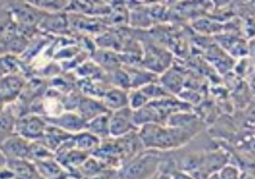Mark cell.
Masks as SVG:
<instances>
[{
	"mask_svg": "<svg viewBox=\"0 0 255 179\" xmlns=\"http://www.w3.org/2000/svg\"><path fill=\"white\" fill-rule=\"evenodd\" d=\"M144 147L157 151H171L178 150L191 142L196 136L190 130L174 127L170 124L152 123L147 124L138 129Z\"/></svg>",
	"mask_w": 255,
	"mask_h": 179,
	"instance_id": "cell-1",
	"label": "cell"
},
{
	"mask_svg": "<svg viewBox=\"0 0 255 179\" xmlns=\"http://www.w3.org/2000/svg\"><path fill=\"white\" fill-rule=\"evenodd\" d=\"M157 150H143L118 170L122 178H151L159 172L162 156Z\"/></svg>",
	"mask_w": 255,
	"mask_h": 179,
	"instance_id": "cell-2",
	"label": "cell"
},
{
	"mask_svg": "<svg viewBox=\"0 0 255 179\" xmlns=\"http://www.w3.org/2000/svg\"><path fill=\"white\" fill-rule=\"evenodd\" d=\"M48 123L47 118H43L39 114H27L21 116L17 121L16 133L21 134L22 137L27 138L28 141H40L45 134Z\"/></svg>",
	"mask_w": 255,
	"mask_h": 179,
	"instance_id": "cell-3",
	"label": "cell"
},
{
	"mask_svg": "<svg viewBox=\"0 0 255 179\" xmlns=\"http://www.w3.org/2000/svg\"><path fill=\"white\" fill-rule=\"evenodd\" d=\"M138 130L134 124L133 110L129 106L110 112V137H122Z\"/></svg>",
	"mask_w": 255,
	"mask_h": 179,
	"instance_id": "cell-4",
	"label": "cell"
},
{
	"mask_svg": "<svg viewBox=\"0 0 255 179\" xmlns=\"http://www.w3.org/2000/svg\"><path fill=\"white\" fill-rule=\"evenodd\" d=\"M25 87V77L18 72L3 75L1 77V102H3V106L16 102Z\"/></svg>",
	"mask_w": 255,
	"mask_h": 179,
	"instance_id": "cell-5",
	"label": "cell"
},
{
	"mask_svg": "<svg viewBox=\"0 0 255 179\" xmlns=\"http://www.w3.org/2000/svg\"><path fill=\"white\" fill-rule=\"evenodd\" d=\"M31 141L18 133H13L1 141V156L6 159H28Z\"/></svg>",
	"mask_w": 255,
	"mask_h": 179,
	"instance_id": "cell-6",
	"label": "cell"
},
{
	"mask_svg": "<svg viewBox=\"0 0 255 179\" xmlns=\"http://www.w3.org/2000/svg\"><path fill=\"white\" fill-rule=\"evenodd\" d=\"M47 120L52 125H56V127L61 128L62 130L71 134L79 133L81 130L87 129V120L78 111H75V110L63 111L58 116L47 118Z\"/></svg>",
	"mask_w": 255,
	"mask_h": 179,
	"instance_id": "cell-7",
	"label": "cell"
},
{
	"mask_svg": "<svg viewBox=\"0 0 255 179\" xmlns=\"http://www.w3.org/2000/svg\"><path fill=\"white\" fill-rule=\"evenodd\" d=\"M1 167H6L8 169L12 170L16 178H40L36 164L30 159H6L1 156Z\"/></svg>",
	"mask_w": 255,
	"mask_h": 179,
	"instance_id": "cell-8",
	"label": "cell"
},
{
	"mask_svg": "<svg viewBox=\"0 0 255 179\" xmlns=\"http://www.w3.org/2000/svg\"><path fill=\"white\" fill-rule=\"evenodd\" d=\"M217 40L224 52H227L232 58H244L249 54L248 43L244 39H240L237 35L226 32L224 35H217Z\"/></svg>",
	"mask_w": 255,
	"mask_h": 179,
	"instance_id": "cell-9",
	"label": "cell"
},
{
	"mask_svg": "<svg viewBox=\"0 0 255 179\" xmlns=\"http://www.w3.org/2000/svg\"><path fill=\"white\" fill-rule=\"evenodd\" d=\"M75 111H78L87 121L91 120L97 115L110 112L102 99L89 98V97H80L78 101V105L75 107Z\"/></svg>",
	"mask_w": 255,
	"mask_h": 179,
	"instance_id": "cell-10",
	"label": "cell"
},
{
	"mask_svg": "<svg viewBox=\"0 0 255 179\" xmlns=\"http://www.w3.org/2000/svg\"><path fill=\"white\" fill-rule=\"evenodd\" d=\"M102 101L110 112L129 106V92L119 87H112L105 90Z\"/></svg>",
	"mask_w": 255,
	"mask_h": 179,
	"instance_id": "cell-11",
	"label": "cell"
},
{
	"mask_svg": "<svg viewBox=\"0 0 255 179\" xmlns=\"http://www.w3.org/2000/svg\"><path fill=\"white\" fill-rule=\"evenodd\" d=\"M36 164L40 178H48V179H56V178H63L65 176H70V173L62 165L59 164L58 160L56 158H50L47 160H41L35 163Z\"/></svg>",
	"mask_w": 255,
	"mask_h": 179,
	"instance_id": "cell-12",
	"label": "cell"
},
{
	"mask_svg": "<svg viewBox=\"0 0 255 179\" xmlns=\"http://www.w3.org/2000/svg\"><path fill=\"white\" fill-rule=\"evenodd\" d=\"M87 130L100 137L101 139L110 138V112L97 115L87 121Z\"/></svg>",
	"mask_w": 255,
	"mask_h": 179,
	"instance_id": "cell-13",
	"label": "cell"
},
{
	"mask_svg": "<svg viewBox=\"0 0 255 179\" xmlns=\"http://www.w3.org/2000/svg\"><path fill=\"white\" fill-rule=\"evenodd\" d=\"M101 142H102V139L100 137H97L96 134H93L87 129L74 134L75 147L79 150H83V151L89 152V154H92L100 146Z\"/></svg>",
	"mask_w": 255,
	"mask_h": 179,
	"instance_id": "cell-14",
	"label": "cell"
},
{
	"mask_svg": "<svg viewBox=\"0 0 255 179\" xmlns=\"http://www.w3.org/2000/svg\"><path fill=\"white\" fill-rule=\"evenodd\" d=\"M129 76H130L131 84L130 89L142 88L143 85H146V84L152 83V81H155V79H157L153 72L140 71V70H137V68H131L130 72H129Z\"/></svg>",
	"mask_w": 255,
	"mask_h": 179,
	"instance_id": "cell-15",
	"label": "cell"
},
{
	"mask_svg": "<svg viewBox=\"0 0 255 179\" xmlns=\"http://www.w3.org/2000/svg\"><path fill=\"white\" fill-rule=\"evenodd\" d=\"M149 102V99L140 89H131L129 92V107L131 110H137L142 106L147 105Z\"/></svg>",
	"mask_w": 255,
	"mask_h": 179,
	"instance_id": "cell-16",
	"label": "cell"
},
{
	"mask_svg": "<svg viewBox=\"0 0 255 179\" xmlns=\"http://www.w3.org/2000/svg\"><path fill=\"white\" fill-rule=\"evenodd\" d=\"M215 176H218L219 178H223V179H235V178H240V177L243 176V172H241L239 165L227 163V164L223 165V167L221 168V170H219L218 173L215 174Z\"/></svg>",
	"mask_w": 255,
	"mask_h": 179,
	"instance_id": "cell-17",
	"label": "cell"
},
{
	"mask_svg": "<svg viewBox=\"0 0 255 179\" xmlns=\"http://www.w3.org/2000/svg\"><path fill=\"white\" fill-rule=\"evenodd\" d=\"M241 125L245 130H255V101L245 108Z\"/></svg>",
	"mask_w": 255,
	"mask_h": 179,
	"instance_id": "cell-18",
	"label": "cell"
},
{
	"mask_svg": "<svg viewBox=\"0 0 255 179\" xmlns=\"http://www.w3.org/2000/svg\"><path fill=\"white\" fill-rule=\"evenodd\" d=\"M215 9H226L235 3V0H212Z\"/></svg>",
	"mask_w": 255,
	"mask_h": 179,
	"instance_id": "cell-19",
	"label": "cell"
},
{
	"mask_svg": "<svg viewBox=\"0 0 255 179\" xmlns=\"http://www.w3.org/2000/svg\"><path fill=\"white\" fill-rule=\"evenodd\" d=\"M138 3L142 4V5H152V4H157L156 0H137Z\"/></svg>",
	"mask_w": 255,
	"mask_h": 179,
	"instance_id": "cell-20",
	"label": "cell"
},
{
	"mask_svg": "<svg viewBox=\"0 0 255 179\" xmlns=\"http://www.w3.org/2000/svg\"><path fill=\"white\" fill-rule=\"evenodd\" d=\"M181 1H183V0H169V1H168V5H169V6L175 5V4L181 3Z\"/></svg>",
	"mask_w": 255,
	"mask_h": 179,
	"instance_id": "cell-21",
	"label": "cell"
},
{
	"mask_svg": "<svg viewBox=\"0 0 255 179\" xmlns=\"http://www.w3.org/2000/svg\"><path fill=\"white\" fill-rule=\"evenodd\" d=\"M248 5L255 12V0H248Z\"/></svg>",
	"mask_w": 255,
	"mask_h": 179,
	"instance_id": "cell-22",
	"label": "cell"
},
{
	"mask_svg": "<svg viewBox=\"0 0 255 179\" xmlns=\"http://www.w3.org/2000/svg\"><path fill=\"white\" fill-rule=\"evenodd\" d=\"M169 0H156V3L157 4H162V5H168Z\"/></svg>",
	"mask_w": 255,
	"mask_h": 179,
	"instance_id": "cell-23",
	"label": "cell"
},
{
	"mask_svg": "<svg viewBox=\"0 0 255 179\" xmlns=\"http://www.w3.org/2000/svg\"><path fill=\"white\" fill-rule=\"evenodd\" d=\"M237 1H239V3H245V1H248V0H235V3H237Z\"/></svg>",
	"mask_w": 255,
	"mask_h": 179,
	"instance_id": "cell-24",
	"label": "cell"
}]
</instances>
